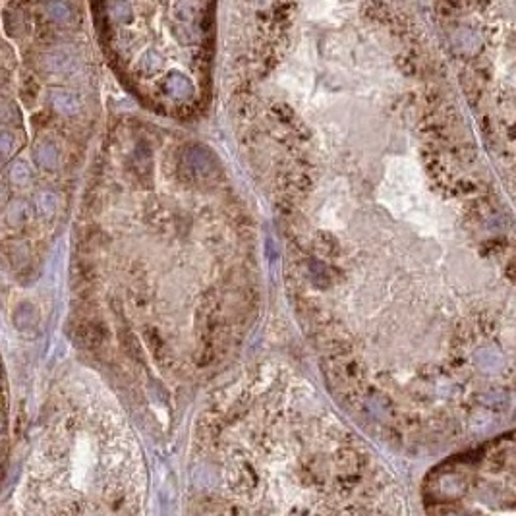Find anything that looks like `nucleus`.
<instances>
[{
	"label": "nucleus",
	"instance_id": "obj_1",
	"mask_svg": "<svg viewBox=\"0 0 516 516\" xmlns=\"http://www.w3.org/2000/svg\"><path fill=\"white\" fill-rule=\"evenodd\" d=\"M182 516H410L366 441L294 389L234 394L199 423Z\"/></svg>",
	"mask_w": 516,
	"mask_h": 516
},
{
	"label": "nucleus",
	"instance_id": "obj_2",
	"mask_svg": "<svg viewBox=\"0 0 516 516\" xmlns=\"http://www.w3.org/2000/svg\"><path fill=\"white\" fill-rule=\"evenodd\" d=\"M149 476L124 420L89 394L62 396L43 420L2 516H147Z\"/></svg>",
	"mask_w": 516,
	"mask_h": 516
},
{
	"label": "nucleus",
	"instance_id": "obj_3",
	"mask_svg": "<svg viewBox=\"0 0 516 516\" xmlns=\"http://www.w3.org/2000/svg\"><path fill=\"white\" fill-rule=\"evenodd\" d=\"M420 497L425 516H516V432L433 466Z\"/></svg>",
	"mask_w": 516,
	"mask_h": 516
}]
</instances>
